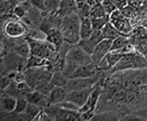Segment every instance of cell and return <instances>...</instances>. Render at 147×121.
<instances>
[{
    "instance_id": "1",
    "label": "cell",
    "mask_w": 147,
    "mask_h": 121,
    "mask_svg": "<svg viewBox=\"0 0 147 121\" xmlns=\"http://www.w3.org/2000/svg\"><path fill=\"white\" fill-rule=\"evenodd\" d=\"M81 23L82 17L76 12L62 17L60 30L66 42L76 45L80 42Z\"/></svg>"
},
{
    "instance_id": "2",
    "label": "cell",
    "mask_w": 147,
    "mask_h": 121,
    "mask_svg": "<svg viewBox=\"0 0 147 121\" xmlns=\"http://www.w3.org/2000/svg\"><path fill=\"white\" fill-rule=\"evenodd\" d=\"M2 32L3 34L11 39H21L27 34L26 25L18 19L13 14L6 15V18L1 17Z\"/></svg>"
},
{
    "instance_id": "3",
    "label": "cell",
    "mask_w": 147,
    "mask_h": 121,
    "mask_svg": "<svg viewBox=\"0 0 147 121\" xmlns=\"http://www.w3.org/2000/svg\"><path fill=\"white\" fill-rule=\"evenodd\" d=\"M146 67L147 62L143 56L133 53H125L122 58L117 63V64L110 70V74L131 69H144Z\"/></svg>"
},
{
    "instance_id": "4",
    "label": "cell",
    "mask_w": 147,
    "mask_h": 121,
    "mask_svg": "<svg viewBox=\"0 0 147 121\" xmlns=\"http://www.w3.org/2000/svg\"><path fill=\"white\" fill-rule=\"evenodd\" d=\"M103 72L105 71H99L95 75L91 77L68 79V81L65 86V88L67 89V92H72L76 90H82L92 87L103 79Z\"/></svg>"
},
{
    "instance_id": "5",
    "label": "cell",
    "mask_w": 147,
    "mask_h": 121,
    "mask_svg": "<svg viewBox=\"0 0 147 121\" xmlns=\"http://www.w3.org/2000/svg\"><path fill=\"white\" fill-rule=\"evenodd\" d=\"M95 86H94L92 87L86 88V89L67 92V94L66 96L65 100L75 104L76 106H77L81 109L86 104V102L88 101V99L89 96L91 95L93 90L94 89Z\"/></svg>"
},
{
    "instance_id": "6",
    "label": "cell",
    "mask_w": 147,
    "mask_h": 121,
    "mask_svg": "<svg viewBox=\"0 0 147 121\" xmlns=\"http://www.w3.org/2000/svg\"><path fill=\"white\" fill-rule=\"evenodd\" d=\"M91 59V55L86 53L78 44L72 45L65 56V60L67 62H72L79 65L88 62Z\"/></svg>"
},
{
    "instance_id": "7",
    "label": "cell",
    "mask_w": 147,
    "mask_h": 121,
    "mask_svg": "<svg viewBox=\"0 0 147 121\" xmlns=\"http://www.w3.org/2000/svg\"><path fill=\"white\" fill-rule=\"evenodd\" d=\"M104 39L101 30H94L91 36L85 39H81L77 43L86 53L88 54H92L96 48V46Z\"/></svg>"
},
{
    "instance_id": "8",
    "label": "cell",
    "mask_w": 147,
    "mask_h": 121,
    "mask_svg": "<svg viewBox=\"0 0 147 121\" xmlns=\"http://www.w3.org/2000/svg\"><path fill=\"white\" fill-rule=\"evenodd\" d=\"M99 72L97 65L93 62V60H89L88 62L81 64L76 71L69 79L74 78H85V77H91L95 75Z\"/></svg>"
},
{
    "instance_id": "9",
    "label": "cell",
    "mask_w": 147,
    "mask_h": 121,
    "mask_svg": "<svg viewBox=\"0 0 147 121\" xmlns=\"http://www.w3.org/2000/svg\"><path fill=\"white\" fill-rule=\"evenodd\" d=\"M112 40L109 39H103L95 48L94 53L91 54V58L93 62L98 65L100 61L110 52L111 46H112Z\"/></svg>"
},
{
    "instance_id": "10",
    "label": "cell",
    "mask_w": 147,
    "mask_h": 121,
    "mask_svg": "<svg viewBox=\"0 0 147 121\" xmlns=\"http://www.w3.org/2000/svg\"><path fill=\"white\" fill-rule=\"evenodd\" d=\"M25 98L29 103L38 106L39 107L42 108V110H44L46 107H48L50 105L49 100V96L43 94L42 93L36 89L27 93Z\"/></svg>"
},
{
    "instance_id": "11",
    "label": "cell",
    "mask_w": 147,
    "mask_h": 121,
    "mask_svg": "<svg viewBox=\"0 0 147 121\" xmlns=\"http://www.w3.org/2000/svg\"><path fill=\"white\" fill-rule=\"evenodd\" d=\"M77 11V4L76 0H61L55 11L61 17L68 16Z\"/></svg>"
},
{
    "instance_id": "12",
    "label": "cell",
    "mask_w": 147,
    "mask_h": 121,
    "mask_svg": "<svg viewBox=\"0 0 147 121\" xmlns=\"http://www.w3.org/2000/svg\"><path fill=\"white\" fill-rule=\"evenodd\" d=\"M1 112H11L15 110L17 105V98L8 94L1 90Z\"/></svg>"
},
{
    "instance_id": "13",
    "label": "cell",
    "mask_w": 147,
    "mask_h": 121,
    "mask_svg": "<svg viewBox=\"0 0 147 121\" xmlns=\"http://www.w3.org/2000/svg\"><path fill=\"white\" fill-rule=\"evenodd\" d=\"M67 91L64 87H54L49 94V100L50 105H55L65 100Z\"/></svg>"
},
{
    "instance_id": "14",
    "label": "cell",
    "mask_w": 147,
    "mask_h": 121,
    "mask_svg": "<svg viewBox=\"0 0 147 121\" xmlns=\"http://www.w3.org/2000/svg\"><path fill=\"white\" fill-rule=\"evenodd\" d=\"M46 40L51 44H53L56 48V49L60 48L65 42L60 29L56 28L51 29L46 33Z\"/></svg>"
},
{
    "instance_id": "15",
    "label": "cell",
    "mask_w": 147,
    "mask_h": 121,
    "mask_svg": "<svg viewBox=\"0 0 147 121\" xmlns=\"http://www.w3.org/2000/svg\"><path fill=\"white\" fill-rule=\"evenodd\" d=\"M101 32L104 39H109L112 41H113L115 38H117L119 36H123V34L119 33V31L112 24L110 21L102 28Z\"/></svg>"
},
{
    "instance_id": "16",
    "label": "cell",
    "mask_w": 147,
    "mask_h": 121,
    "mask_svg": "<svg viewBox=\"0 0 147 121\" xmlns=\"http://www.w3.org/2000/svg\"><path fill=\"white\" fill-rule=\"evenodd\" d=\"M94 29L92 26V23L90 20V17H82V23H81V39L88 38L91 36L93 33Z\"/></svg>"
},
{
    "instance_id": "17",
    "label": "cell",
    "mask_w": 147,
    "mask_h": 121,
    "mask_svg": "<svg viewBox=\"0 0 147 121\" xmlns=\"http://www.w3.org/2000/svg\"><path fill=\"white\" fill-rule=\"evenodd\" d=\"M119 116H117V114H114L113 112H96L93 115V117L91 118L90 120H103V121H113V120H119Z\"/></svg>"
},
{
    "instance_id": "18",
    "label": "cell",
    "mask_w": 147,
    "mask_h": 121,
    "mask_svg": "<svg viewBox=\"0 0 147 121\" xmlns=\"http://www.w3.org/2000/svg\"><path fill=\"white\" fill-rule=\"evenodd\" d=\"M126 45H128V39L124 35L119 36L113 41L110 51H122Z\"/></svg>"
},
{
    "instance_id": "19",
    "label": "cell",
    "mask_w": 147,
    "mask_h": 121,
    "mask_svg": "<svg viewBox=\"0 0 147 121\" xmlns=\"http://www.w3.org/2000/svg\"><path fill=\"white\" fill-rule=\"evenodd\" d=\"M94 30H100L110 21V15H105L100 17H90Z\"/></svg>"
},
{
    "instance_id": "20",
    "label": "cell",
    "mask_w": 147,
    "mask_h": 121,
    "mask_svg": "<svg viewBox=\"0 0 147 121\" xmlns=\"http://www.w3.org/2000/svg\"><path fill=\"white\" fill-rule=\"evenodd\" d=\"M19 5L18 0H5L1 1V15L12 14L16 6Z\"/></svg>"
},
{
    "instance_id": "21",
    "label": "cell",
    "mask_w": 147,
    "mask_h": 121,
    "mask_svg": "<svg viewBox=\"0 0 147 121\" xmlns=\"http://www.w3.org/2000/svg\"><path fill=\"white\" fill-rule=\"evenodd\" d=\"M68 81V78L66 77L62 72H54L53 77L51 80V83L54 87H64L67 85Z\"/></svg>"
},
{
    "instance_id": "22",
    "label": "cell",
    "mask_w": 147,
    "mask_h": 121,
    "mask_svg": "<svg viewBox=\"0 0 147 121\" xmlns=\"http://www.w3.org/2000/svg\"><path fill=\"white\" fill-rule=\"evenodd\" d=\"M41 111H42V108L39 107L38 106L29 103L24 113L26 114L28 120H35V118L41 112Z\"/></svg>"
},
{
    "instance_id": "23",
    "label": "cell",
    "mask_w": 147,
    "mask_h": 121,
    "mask_svg": "<svg viewBox=\"0 0 147 121\" xmlns=\"http://www.w3.org/2000/svg\"><path fill=\"white\" fill-rule=\"evenodd\" d=\"M28 100L26 99L25 97H22V98H18L17 99V105H16V108L13 112H18V113H22L24 112L27 106H28Z\"/></svg>"
},
{
    "instance_id": "24",
    "label": "cell",
    "mask_w": 147,
    "mask_h": 121,
    "mask_svg": "<svg viewBox=\"0 0 147 121\" xmlns=\"http://www.w3.org/2000/svg\"><path fill=\"white\" fill-rule=\"evenodd\" d=\"M107 15L101 4H98L89 11V17H100Z\"/></svg>"
},
{
    "instance_id": "25",
    "label": "cell",
    "mask_w": 147,
    "mask_h": 121,
    "mask_svg": "<svg viewBox=\"0 0 147 121\" xmlns=\"http://www.w3.org/2000/svg\"><path fill=\"white\" fill-rule=\"evenodd\" d=\"M101 5L107 15H111L114 11L117 10L116 6L113 5V3L111 1V0H103Z\"/></svg>"
},
{
    "instance_id": "26",
    "label": "cell",
    "mask_w": 147,
    "mask_h": 121,
    "mask_svg": "<svg viewBox=\"0 0 147 121\" xmlns=\"http://www.w3.org/2000/svg\"><path fill=\"white\" fill-rule=\"evenodd\" d=\"M31 5L42 11H48L44 0H30Z\"/></svg>"
},
{
    "instance_id": "27",
    "label": "cell",
    "mask_w": 147,
    "mask_h": 121,
    "mask_svg": "<svg viewBox=\"0 0 147 121\" xmlns=\"http://www.w3.org/2000/svg\"><path fill=\"white\" fill-rule=\"evenodd\" d=\"M12 80L13 79H11L9 75H2L1 80H0V87H1V90H5L11 83Z\"/></svg>"
},
{
    "instance_id": "28",
    "label": "cell",
    "mask_w": 147,
    "mask_h": 121,
    "mask_svg": "<svg viewBox=\"0 0 147 121\" xmlns=\"http://www.w3.org/2000/svg\"><path fill=\"white\" fill-rule=\"evenodd\" d=\"M121 120H125V121H137L138 120V121H139V120H144V119L143 118L139 117L138 115L132 112L131 114L129 113V114H126V115L123 116Z\"/></svg>"
},
{
    "instance_id": "29",
    "label": "cell",
    "mask_w": 147,
    "mask_h": 121,
    "mask_svg": "<svg viewBox=\"0 0 147 121\" xmlns=\"http://www.w3.org/2000/svg\"><path fill=\"white\" fill-rule=\"evenodd\" d=\"M111 1L119 10L124 9L126 5V0H111Z\"/></svg>"
},
{
    "instance_id": "30",
    "label": "cell",
    "mask_w": 147,
    "mask_h": 121,
    "mask_svg": "<svg viewBox=\"0 0 147 121\" xmlns=\"http://www.w3.org/2000/svg\"><path fill=\"white\" fill-rule=\"evenodd\" d=\"M13 80L16 81V82H23V81H25V77H24V71H18L16 73Z\"/></svg>"
},
{
    "instance_id": "31",
    "label": "cell",
    "mask_w": 147,
    "mask_h": 121,
    "mask_svg": "<svg viewBox=\"0 0 147 121\" xmlns=\"http://www.w3.org/2000/svg\"><path fill=\"white\" fill-rule=\"evenodd\" d=\"M137 115H138L139 117L143 118L144 120H147V108L146 109H143V110H139V111H137L135 112H133Z\"/></svg>"
},
{
    "instance_id": "32",
    "label": "cell",
    "mask_w": 147,
    "mask_h": 121,
    "mask_svg": "<svg viewBox=\"0 0 147 121\" xmlns=\"http://www.w3.org/2000/svg\"><path fill=\"white\" fill-rule=\"evenodd\" d=\"M18 1L19 2V4H22V3H24V2H26L27 0H18Z\"/></svg>"
},
{
    "instance_id": "33",
    "label": "cell",
    "mask_w": 147,
    "mask_h": 121,
    "mask_svg": "<svg viewBox=\"0 0 147 121\" xmlns=\"http://www.w3.org/2000/svg\"><path fill=\"white\" fill-rule=\"evenodd\" d=\"M1 1H5V0H1Z\"/></svg>"
}]
</instances>
